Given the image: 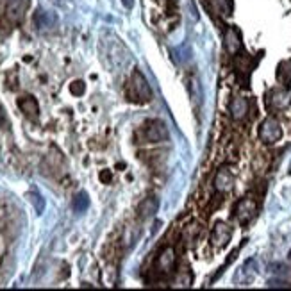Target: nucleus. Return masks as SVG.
Returning <instances> with one entry per match:
<instances>
[{
    "instance_id": "nucleus-1",
    "label": "nucleus",
    "mask_w": 291,
    "mask_h": 291,
    "mask_svg": "<svg viewBox=\"0 0 291 291\" xmlns=\"http://www.w3.org/2000/svg\"><path fill=\"white\" fill-rule=\"evenodd\" d=\"M259 138L265 143H277L283 138V127L279 124L277 118H266L259 127Z\"/></svg>"
},
{
    "instance_id": "nucleus-2",
    "label": "nucleus",
    "mask_w": 291,
    "mask_h": 291,
    "mask_svg": "<svg viewBox=\"0 0 291 291\" xmlns=\"http://www.w3.org/2000/svg\"><path fill=\"white\" fill-rule=\"evenodd\" d=\"M133 91L140 102H148V100L152 99V90H150L148 82L143 77L142 72L133 73Z\"/></svg>"
},
{
    "instance_id": "nucleus-3",
    "label": "nucleus",
    "mask_w": 291,
    "mask_h": 291,
    "mask_svg": "<svg viewBox=\"0 0 291 291\" xmlns=\"http://www.w3.org/2000/svg\"><path fill=\"white\" fill-rule=\"evenodd\" d=\"M145 138L148 142H154V143H159V142H164L168 140V129L163 122H150L148 125L145 127Z\"/></svg>"
},
{
    "instance_id": "nucleus-4",
    "label": "nucleus",
    "mask_w": 291,
    "mask_h": 291,
    "mask_svg": "<svg viewBox=\"0 0 291 291\" xmlns=\"http://www.w3.org/2000/svg\"><path fill=\"white\" fill-rule=\"evenodd\" d=\"M256 211H257L256 202H254L252 198H243V200L236 206V218L240 220L241 223H247L254 218Z\"/></svg>"
},
{
    "instance_id": "nucleus-5",
    "label": "nucleus",
    "mask_w": 291,
    "mask_h": 291,
    "mask_svg": "<svg viewBox=\"0 0 291 291\" xmlns=\"http://www.w3.org/2000/svg\"><path fill=\"white\" fill-rule=\"evenodd\" d=\"M231 236H232V231L229 225H225V223H216L213 229V234H211V241H213L214 247H225V245L231 241Z\"/></svg>"
},
{
    "instance_id": "nucleus-6",
    "label": "nucleus",
    "mask_w": 291,
    "mask_h": 291,
    "mask_svg": "<svg viewBox=\"0 0 291 291\" xmlns=\"http://www.w3.org/2000/svg\"><path fill=\"white\" fill-rule=\"evenodd\" d=\"M223 45H225V50L229 52V54H238L241 48V36L240 32H238V29H234V27H229L227 30H225V36H223Z\"/></svg>"
},
{
    "instance_id": "nucleus-7",
    "label": "nucleus",
    "mask_w": 291,
    "mask_h": 291,
    "mask_svg": "<svg viewBox=\"0 0 291 291\" xmlns=\"http://www.w3.org/2000/svg\"><path fill=\"white\" fill-rule=\"evenodd\" d=\"M232 184H234V175H232V171L225 166L220 168L216 177H214V188L218 189V191L225 193L232 188Z\"/></svg>"
},
{
    "instance_id": "nucleus-8",
    "label": "nucleus",
    "mask_w": 291,
    "mask_h": 291,
    "mask_svg": "<svg viewBox=\"0 0 291 291\" xmlns=\"http://www.w3.org/2000/svg\"><path fill=\"white\" fill-rule=\"evenodd\" d=\"M23 11H25V0H11L5 7V18L11 23H16L23 16Z\"/></svg>"
},
{
    "instance_id": "nucleus-9",
    "label": "nucleus",
    "mask_w": 291,
    "mask_h": 291,
    "mask_svg": "<svg viewBox=\"0 0 291 291\" xmlns=\"http://www.w3.org/2000/svg\"><path fill=\"white\" fill-rule=\"evenodd\" d=\"M173 266H175V250L171 247H166L157 257V268L166 274V272L173 270Z\"/></svg>"
},
{
    "instance_id": "nucleus-10",
    "label": "nucleus",
    "mask_w": 291,
    "mask_h": 291,
    "mask_svg": "<svg viewBox=\"0 0 291 291\" xmlns=\"http://www.w3.org/2000/svg\"><path fill=\"white\" fill-rule=\"evenodd\" d=\"M229 111H231V116L234 120H243L247 113H249V102L243 97H236V99H232L231 106H229Z\"/></svg>"
},
{
    "instance_id": "nucleus-11",
    "label": "nucleus",
    "mask_w": 291,
    "mask_h": 291,
    "mask_svg": "<svg viewBox=\"0 0 291 291\" xmlns=\"http://www.w3.org/2000/svg\"><path fill=\"white\" fill-rule=\"evenodd\" d=\"M207 5L218 16H229L232 13V0H207Z\"/></svg>"
},
{
    "instance_id": "nucleus-12",
    "label": "nucleus",
    "mask_w": 291,
    "mask_h": 291,
    "mask_svg": "<svg viewBox=\"0 0 291 291\" xmlns=\"http://www.w3.org/2000/svg\"><path fill=\"white\" fill-rule=\"evenodd\" d=\"M291 102V95L284 90H277L270 95V106L274 109H286Z\"/></svg>"
},
{
    "instance_id": "nucleus-13",
    "label": "nucleus",
    "mask_w": 291,
    "mask_h": 291,
    "mask_svg": "<svg viewBox=\"0 0 291 291\" xmlns=\"http://www.w3.org/2000/svg\"><path fill=\"white\" fill-rule=\"evenodd\" d=\"M18 106H20V109L23 113H25L27 116H36L39 113V107H38V102H36L32 97H23V99L18 100Z\"/></svg>"
},
{
    "instance_id": "nucleus-14",
    "label": "nucleus",
    "mask_w": 291,
    "mask_h": 291,
    "mask_svg": "<svg viewBox=\"0 0 291 291\" xmlns=\"http://www.w3.org/2000/svg\"><path fill=\"white\" fill-rule=\"evenodd\" d=\"M159 204L155 198H146L145 202H142V206H140V216L142 218H148V216H152V214L157 211Z\"/></svg>"
},
{
    "instance_id": "nucleus-15",
    "label": "nucleus",
    "mask_w": 291,
    "mask_h": 291,
    "mask_svg": "<svg viewBox=\"0 0 291 291\" xmlns=\"http://www.w3.org/2000/svg\"><path fill=\"white\" fill-rule=\"evenodd\" d=\"M252 66H254V63L249 56L241 54V56L236 57V70L240 73H247V75H249V73L252 72Z\"/></svg>"
},
{
    "instance_id": "nucleus-16",
    "label": "nucleus",
    "mask_w": 291,
    "mask_h": 291,
    "mask_svg": "<svg viewBox=\"0 0 291 291\" xmlns=\"http://www.w3.org/2000/svg\"><path fill=\"white\" fill-rule=\"evenodd\" d=\"M27 197H29V200H30V204H32V206H34V211L38 214H41L43 211H45V198L41 197V195H39V193H36V191H30L29 195H27Z\"/></svg>"
},
{
    "instance_id": "nucleus-17",
    "label": "nucleus",
    "mask_w": 291,
    "mask_h": 291,
    "mask_svg": "<svg viewBox=\"0 0 291 291\" xmlns=\"http://www.w3.org/2000/svg\"><path fill=\"white\" fill-rule=\"evenodd\" d=\"M88 207H90V198H88V195H86V193H79L77 197H75V200H73V209L77 211V213H84Z\"/></svg>"
},
{
    "instance_id": "nucleus-18",
    "label": "nucleus",
    "mask_w": 291,
    "mask_h": 291,
    "mask_svg": "<svg viewBox=\"0 0 291 291\" xmlns=\"http://www.w3.org/2000/svg\"><path fill=\"white\" fill-rule=\"evenodd\" d=\"M36 23H38L39 27H48L50 25V14L45 13V11H38V14H36Z\"/></svg>"
},
{
    "instance_id": "nucleus-19",
    "label": "nucleus",
    "mask_w": 291,
    "mask_h": 291,
    "mask_svg": "<svg viewBox=\"0 0 291 291\" xmlns=\"http://www.w3.org/2000/svg\"><path fill=\"white\" fill-rule=\"evenodd\" d=\"M268 288H291V284L288 281H283V279H270L268 283H266Z\"/></svg>"
},
{
    "instance_id": "nucleus-20",
    "label": "nucleus",
    "mask_w": 291,
    "mask_h": 291,
    "mask_svg": "<svg viewBox=\"0 0 291 291\" xmlns=\"http://www.w3.org/2000/svg\"><path fill=\"white\" fill-rule=\"evenodd\" d=\"M270 270L277 275H286L288 274V266L281 265V263H275V265H270Z\"/></svg>"
},
{
    "instance_id": "nucleus-21",
    "label": "nucleus",
    "mask_w": 291,
    "mask_h": 291,
    "mask_svg": "<svg viewBox=\"0 0 291 291\" xmlns=\"http://www.w3.org/2000/svg\"><path fill=\"white\" fill-rule=\"evenodd\" d=\"M122 4L125 5L127 9H133V5H134V0H122Z\"/></svg>"
},
{
    "instance_id": "nucleus-22",
    "label": "nucleus",
    "mask_w": 291,
    "mask_h": 291,
    "mask_svg": "<svg viewBox=\"0 0 291 291\" xmlns=\"http://www.w3.org/2000/svg\"><path fill=\"white\" fill-rule=\"evenodd\" d=\"M290 261H291V250H290Z\"/></svg>"
}]
</instances>
